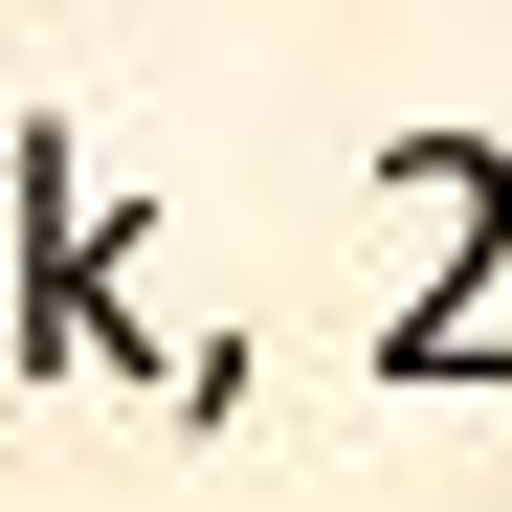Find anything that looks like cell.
Here are the masks:
<instances>
[{"label":"cell","mask_w":512,"mask_h":512,"mask_svg":"<svg viewBox=\"0 0 512 512\" xmlns=\"http://www.w3.org/2000/svg\"><path fill=\"white\" fill-rule=\"evenodd\" d=\"M379 201L423 223V290L379 312V401L512 379V156L490 134H379Z\"/></svg>","instance_id":"obj_1"}]
</instances>
